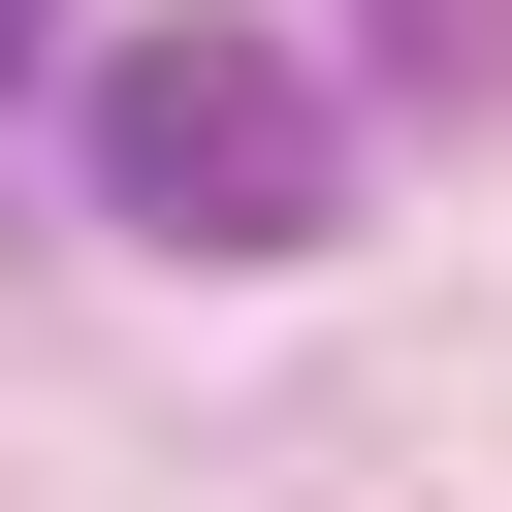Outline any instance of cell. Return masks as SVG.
I'll use <instances>...</instances> for the list:
<instances>
[{
	"instance_id": "2",
	"label": "cell",
	"mask_w": 512,
	"mask_h": 512,
	"mask_svg": "<svg viewBox=\"0 0 512 512\" xmlns=\"http://www.w3.org/2000/svg\"><path fill=\"white\" fill-rule=\"evenodd\" d=\"M352 64L384 96H512V0H352Z\"/></svg>"
},
{
	"instance_id": "3",
	"label": "cell",
	"mask_w": 512,
	"mask_h": 512,
	"mask_svg": "<svg viewBox=\"0 0 512 512\" xmlns=\"http://www.w3.org/2000/svg\"><path fill=\"white\" fill-rule=\"evenodd\" d=\"M32 32H64V0H0V64H32Z\"/></svg>"
},
{
	"instance_id": "1",
	"label": "cell",
	"mask_w": 512,
	"mask_h": 512,
	"mask_svg": "<svg viewBox=\"0 0 512 512\" xmlns=\"http://www.w3.org/2000/svg\"><path fill=\"white\" fill-rule=\"evenodd\" d=\"M96 192L160 256H288V224H352V96L256 0H160V32H96Z\"/></svg>"
}]
</instances>
